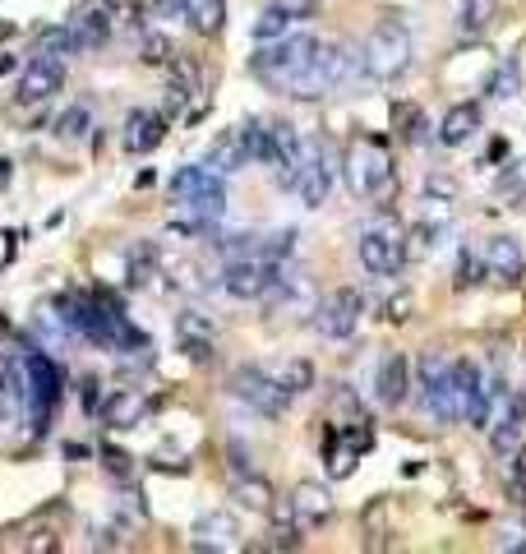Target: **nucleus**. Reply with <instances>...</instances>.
I'll return each mask as SVG.
<instances>
[{
  "label": "nucleus",
  "instance_id": "f03ea898",
  "mask_svg": "<svg viewBox=\"0 0 526 554\" xmlns=\"http://www.w3.org/2000/svg\"><path fill=\"white\" fill-rule=\"evenodd\" d=\"M360 70H365V79H374V84H397V79L411 70V33L402 19L383 14L379 24L370 28L365 47H360Z\"/></svg>",
  "mask_w": 526,
  "mask_h": 554
},
{
  "label": "nucleus",
  "instance_id": "393cba45",
  "mask_svg": "<svg viewBox=\"0 0 526 554\" xmlns=\"http://www.w3.org/2000/svg\"><path fill=\"white\" fill-rule=\"evenodd\" d=\"M37 56L70 61V56H84V51H79V42H74V28L70 24H56V28H42V33H37Z\"/></svg>",
  "mask_w": 526,
  "mask_h": 554
},
{
  "label": "nucleus",
  "instance_id": "423d86ee",
  "mask_svg": "<svg viewBox=\"0 0 526 554\" xmlns=\"http://www.w3.org/2000/svg\"><path fill=\"white\" fill-rule=\"evenodd\" d=\"M171 199L194 213V222H217V217L227 213V176H217L213 167H180L171 176Z\"/></svg>",
  "mask_w": 526,
  "mask_h": 554
},
{
  "label": "nucleus",
  "instance_id": "9d476101",
  "mask_svg": "<svg viewBox=\"0 0 526 554\" xmlns=\"http://www.w3.org/2000/svg\"><path fill=\"white\" fill-rule=\"evenodd\" d=\"M227 388H231V398H240L245 407L259 411V416H282V411L291 407V393L277 384L273 374H263L259 365H240Z\"/></svg>",
  "mask_w": 526,
  "mask_h": 554
},
{
  "label": "nucleus",
  "instance_id": "ddd939ff",
  "mask_svg": "<svg viewBox=\"0 0 526 554\" xmlns=\"http://www.w3.org/2000/svg\"><path fill=\"white\" fill-rule=\"evenodd\" d=\"M65 84V61L56 56H37L24 74H19V84H14V102L19 107H37V102H51Z\"/></svg>",
  "mask_w": 526,
  "mask_h": 554
},
{
  "label": "nucleus",
  "instance_id": "2eb2a0df",
  "mask_svg": "<svg viewBox=\"0 0 526 554\" xmlns=\"http://www.w3.org/2000/svg\"><path fill=\"white\" fill-rule=\"evenodd\" d=\"M374 398L393 411L411 398V361L402 351H388L379 361V370H374Z\"/></svg>",
  "mask_w": 526,
  "mask_h": 554
},
{
  "label": "nucleus",
  "instance_id": "b1692460",
  "mask_svg": "<svg viewBox=\"0 0 526 554\" xmlns=\"http://www.w3.org/2000/svg\"><path fill=\"white\" fill-rule=\"evenodd\" d=\"M273 485L263 481L259 471H254V476H236V504L240 508H250V513H268V508H273Z\"/></svg>",
  "mask_w": 526,
  "mask_h": 554
},
{
  "label": "nucleus",
  "instance_id": "c03bdc74",
  "mask_svg": "<svg viewBox=\"0 0 526 554\" xmlns=\"http://www.w3.org/2000/svg\"><path fill=\"white\" fill-rule=\"evenodd\" d=\"M388 319H393V324L411 319V296H397V301H388Z\"/></svg>",
  "mask_w": 526,
  "mask_h": 554
},
{
  "label": "nucleus",
  "instance_id": "c756f323",
  "mask_svg": "<svg viewBox=\"0 0 526 554\" xmlns=\"http://www.w3.org/2000/svg\"><path fill=\"white\" fill-rule=\"evenodd\" d=\"M259 254L263 259H273V264H287L291 254H296V231H273V236H259Z\"/></svg>",
  "mask_w": 526,
  "mask_h": 554
},
{
  "label": "nucleus",
  "instance_id": "a211bd4d",
  "mask_svg": "<svg viewBox=\"0 0 526 554\" xmlns=\"http://www.w3.org/2000/svg\"><path fill=\"white\" fill-rule=\"evenodd\" d=\"M291 513H296V527L300 531L323 527V522L333 518V494L323 490L319 481H300L296 490H291Z\"/></svg>",
  "mask_w": 526,
  "mask_h": 554
},
{
  "label": "nucleus",
  "instance_id": "58836bf2",
  "mask_svg": "<svg viewBox=\"0 0 526 554\" xmlns=\"http://www.w3.org/2000/svg\"><path fill=\"white\" fill-rule=\"evenodd\" d=\"M157 19H185L190 24V0H153Z\"/></svg>",
  "mask_w": 526,
  "mask_h": 554
},
{
  "label": "nucleus",
  "instance_id": "4468645a",
  "mask_svg": "<svg viewBox=\"0 0 526 554\" xmlns=\"http://www.w3.org/2000/svg\"><path fill=\"white\" fill-rule=\"evenodd\" d=\"M522 425H526V393L522 388H508L499 398V416H494V430H490V448L499 458H508L522 444Z\"/></svg>",
  "mask_w": 526,
  "mask_h": 554
},
{
  "label": "nucleus",
  "instance_id": "473e14b6",
  "mask_svg": "<svg viewBox=\"0 0 526 554\" xmlns=\"http://www.w3.org/2000/svg\"><path fill=\"white\" fill-rule=\"evenodd\" d=\"M139 61H144V65H171V61H176V47H171V37L148 33L144 42H139Z\"/></svg>",
  "mask_w": 526,
  "mask_h": 554
},
{
  "label": "nucleus",
  "instance_id": "4be33fe9",
  "mask_svg": "<svg viewBox=\"0 0 526 554\" xmlns=\"http://www.w3.org/2000/svg\"><path fill=\"white\" fill-rule=\"evenodd\" d=\"M245 162H250V153H245V139H240V130L217 134L213 148H208V157H204V167H213L217 176H231V171H240Z\"/></svg>",
  "mask_w": 526,
  "mask_h": 554
},
{
  "label": "nucleus",
  "instance_id": "dca6fc26",
  "mask_svg": "<svg viewBox=\"0 0 526 554\" xmlns=\"http://www.w3.org/2000/svg\"><path fill=\"white\" fill-rule=\"evenodd\" d=\"M522 273H526L522 245H517L513 236H490V245H485V277L499 282V287H517Z\"/></svg>",
  "mask_w": 526,
  "mask_h": 554
},
{
  "label": "nucleus",
  "instance_id": "a19ab883",
  "mask_svg": "<svg viewBox=\"0 0 526 554\" xmlns=\"http://www.w3.org/2000/svg\"><path fill=\"white\" fill-rule=\"evenodd\" d=\"M102 458H107L111 476H130V471H134V458H130V453H120V448H102Z\"/></svg>",
  "mask_w": 526,
  "mask_h": 554
},
{
  "label": "nucleus",
  "instance_id": "f257e3e1",
  "mask_svg": "<svg viewBox=\"0 0 526 554\" xmlns=\"http://www.w3.org/2000/svg\"><path fill=\"white\" fill-rule=\"evenodd\" d=\"M347 167V185L356 199H374V204H388L397 194V167H393V148L383 134H360L356 144L342 157Z\"/></svg>",
  "mask_w": 526,
  "mask_h": 554
},
{
  "label": "nucleus",
  "instance_id": "2f4dec72",
  "mask_svg": "<svg viewBox=\"0 0 526 554\" xmlns=\"http://www.w3.org/2000/svg\"><path fill=\"white\" fill-rule=\"evenodd\" d=\"M480 282H485V254L462 250V259H457V277H453V287H457V291H467V287H480Z\"/></svg>",
  "mask_w": 526,
  "mask_h": 554
},
{
  "label": "nucleus",
  "instance_id": "0eeeda50",
  "mask_svg": "<svg viewBox=\"0 0 526 554\" xmlns=\"http://www.w3.org/2000/svg\"><path fill=\"white\" fill-rule=\"evenodd\" d=\"M420 374V407L430 411L439 425H457L462 411H457V388H453V361H443L439 351H425L416 361Z\"/></svg>",
  "mask_w": 526,
  "mask_h": 554
},
{
  "label": "nucleus",
  "instance_id": "1a4fd4ad",
  "mask_svg": "<svg viewBox=\"0 0 526 554\" xmlns=\"http://www.w3.org/2000/svg\"><path fill=\"white\" fill-rule=\"evenodd\" d=\"M277 277H282V264L263 259V254H245V259H227V268H222V291L236 296V301H263V296L277 287Z\"/></svg>",
  "mask_w": 526,
  "mask_h": 554
},
{
  "label": "nucleus",
  "instance_id": "6e6552de",
  "mask_svg": "<svg viewBox=\"0 0 526 554\" xmlns=\"http://www.w3.org/2000/svg\"><path fill=\"white\" fill-rule=\"evenodd\" d=\"M333 181H337L333 153H328L323 139H310V144L300 148V167H296L291 190L300 194V204H305V208H323V204H328V194H333Z\"/></svg>",
  "mask_w": 526,
  "mask_h": 554
},
{
  "label": "nucleus",
  "instance_id": "f704fd0d",
  "mask_svg": "<svg viewBox=\"0 0 526 554\" xmlns=\"http://www.w3.org/2000/svg\"><path fill=\"white\" fill-rule=\"evenodd\" d=\"M508 490L526 508V448H513V467H508Z\"/></svg>",
  "mask_w": 526,
  "mask_h": 554
},
{
  "label": "nucleus",
  "instance_id": "39448f33",
  "mask_svg": "<svg viewBox=\"0 0 526 554\" xmlns=\"http://www.w3.org/2000/svg\"><path fill=\"white\" fill-rule=\"evenodd\" d=\"M360 264L370 268L374 277H393L402 273V264H407V227L397 222L393 213H374L365 227H360Z\"/></svg>",
  "mask_w": 526,
  "mask_h": 554
},
{
  "label": "nucleus",
  "instance_id": "cd10ccee",
  "mask_svg": "<svg viewBox=\"0 0 526 554\" xmlns=\"http://www.w3.org/2000/svg\"><path fill=\"white\" fill-rule=\"evenodd\" d=\"M296 24L287 10H277V5H268V10L254 19V42H277V37H287V28Z\"/></svg>",
  "mask_w": 526,
  "mask_h": 554
},
{
  "label": "nucleus",
  "instance_id": "aec40b11",
  "mask_svg": "<svg viewBox=\"0 0 526 554\" xmlns=\"http://www.w3.org/2000/svg\"><path fill=\"white\" fill-rule=\"evenodd\" d=\"M236 518L231 513H204V518L194 522V550H236Z\"/></svg>",
  "mask_w": 526,
  "mask_h": 554
},
{
  "label": "nucleus",
  "instance_id": "a878e982",
  "mask_svg": "<svg viewBox=\"0 0 526 554\" xmlns=\"http://www.w3.org/2000/svg\"><path fill=\"white\" fill-rule=\"evenodd\" d=\"M222 19H227V0H190V28L194 33H222Z\"/></svg>",
  "mask_w": 526,
  "mask_h": 554
},
{
  "label": "nucleus",
  "instance_id": "bb28decb",
  "mask_svg": "<svg viewBox=\"0 0 526 554\" xmlns=\"http://www.w3.org/2000/svg\"><path fill=\"white\" fill-rule=\"evenodd\" d=\"M273 379L287 388L291 398H300V393H310V388H314V365L310 361H287L282 370L273 374Z\"/></svg>",
  "mask_w": 526,
  "mask_h": 554
},
{
  "label": "nucleus",
  "instance_id": "7ed1b4c3",
  "mask_svg": "<svg viewBox=\"0 0 526 554\" xmlns=\"http://www.w3.org/2000/svg\"><path fill=\"white\" fill-rule=\"evenodd\" d=\"M360 70V51H351L347 42H319L310 56V65L291 79L287 97H300V102H319V97L337 93L347 84L351 74Z\"/></svg>",
  "mask_w": 526,
  "mask_h": 554
},
{
  "label": "nucleus",
  "instance_id": "37998d69",
  "mask_svg": "<svg viewBox=\"0 0 526 554\" xmlns=\"http://www.w3.org/2000/svg\"><path fill=\"white\" fill-rule=\"evenodd\" d=\"M79 10L102 14V19H116V0H79Z\"/></svg>",
  "mask_w": 526,
  "mask_h": 554
},
{
  "label": "nucleus",
  "instance_id": "e433bc0d",
  "mask_svg": "<svg viewBox=\"0 0 526 554\" xmlns=\"http://www.w3.org/2000/svg\"><path fill=\"white\" fill-rule=\"evenodd\" d=\"M180 338H213V319H199V314H180Z\"/></svg>",
  "mask_w": 526,
  "mask_h": 554
},
{
  "label": "nucleus",
  "instance_id": "5701e85b",
  "mask_svg": "<svg viewBox=\"0 0 526 554\" xmlns=\"http://www.w3.org/2000/svg\"><path fill=\"white\" fill-rule=\"evenodd\" d=\"M70 28H74V42H79V51L107 47V37H111V19H102V14H88V10H74Z\"/></svg>",
  "mask_w": 526,
  "mask_h": 554
},
{
  "label": "nucleus",
  "instance_id": "7c9ffc66",
  "mask_svg": "<svg viewBox=\"0 0 526 554\" xmlns=\"http://www.w3.org/2000/svg\"><path fill=\"white\" fill-rule=\"evenodd\" d=\"M457 28L471 37H480L490 28V0H462V14H457Z\"/></svg>",
  "mask_w": 526,
  "mask_h": 554
},
{
  "label": "nucleus",
  "instance_id": "c9c22d12",
  "mask_svg": "<svg viewBox=\"0 0 526 554\" xmlns=\"http://www.w3.org/2000/svg\"><path fill=\"white\" fill-rule=\"evenodd\" d=\"M227 462H231V476H254V471H259V467H254V458L245 453V444H236V439L227 444Z\"/></svg>",
  "mask_w": 526,
  "mask_h": 554
},
{
  "label": "nucleus",
  "instance_id": "4c0bfd02",
  "mask_svg": "<svg viewBox=\"0 0 526 554\" xmlns=\"http://www.w3.org/2000/svg\"><path fill=\"white\" fill-rule=\"evenodd\" d=\"M79 402H84L88 416H93V411H102V379H93V374H88L84 384H79Z\"/></svg>",
  "mask_w": 526,
  "mask_h": 554
},
{
  "label": "nucleus",
  "instance_id": "a18cd8bd",
  "mask_svg": "<svg viewBox=\"0 0 526 554\" xmlns=\"http://www.w3.org/2000/svg\"><path fill=\"white\" fill-rule=\"evenodd\" d=\"M14 171V162H5V157H0V181H5V176H10Z\"/></svg>",
  "mask_w": 526,
  "mask_h": 554
},
{
  "label": "nucleus",
  "instance_id": "79ce46f5",
  "mask_svg": "<svg viewBox=\"0 0 526 554\" xmlns=\"http://www.w3.org/2000/svg\"><path fill=\"white\" fill-rule=\"evenodd\" d=\"M273 5H277V10H287L291 19H310L319 0H273Z\"/></svg>",
  "mask_w": 526,
  "mask_h": 554
},
{
  "label": "nucleus",
  "instance_id": "f3484780",
  "mask_svg": "<svg viewBox=\"0 0 526 554\" xmlns=\"http://www.w3.org/2000/svg\"><path fill=\"white\" fill-rule=\"evenodd\" d=\"M162 139H167V116L162 111L139 107L125 116V130H120V148L125 153H153Z\"/></svg>",
  "mask_w": 526,
  "mask_h": 554
},
{
  "label": "nucleus",
  "instance_id": "9b49d317",
  "mask_svg": "<svg viewBox=\"0 0 526 554\" xmlns=\"http://www.w3.org/2000/svg\"><path fill=\"white\" fill-rule=\"evenodd\" d=\"M360 314H365V296H360L356 287H337V291H328V296L314 305V333H319V338L342 342V338L356 333Z\"/></svg>",
  "mask_w": 526,
  "mask_h": 554
},
{
  "label": "nucleus",
  "instance_id": "72a5a7b5",
  "mask_svg": "<svg viewBox=\"0 0 526 554\" xmlns=\"http://www.w3.org/2000/svg\"><path fill=\"white\" fill-rule=\"evenodd\" d=\"M517 88H522V70H517V61H503L490 79V97L503 102V97H517Z\"/></svg>",
  "mask_w": 526,
  "mask_h": 554
},
{
  "label": "nucleus",
  "instance_id": "412c9836",
  "mask_svg": "<svg viewBox=\"0 0 526 554\" xmlns=\"http://www.w3.org/2000/svg\"><path fill=\"white\" fill-rule=\"evenodd\" d=\"M476 130H480V107L476 102H457V107H448V116L439 121V144L462 148V144H471Z\"/></svg>",
  "mask_w": 526,
  "mask_h": 554
},
{
  "label": "nucleus",
  "instance_id": "c85d7f7f",
  "mask_svg": "<svg viewBox=\"0 0 526 554\" xmlns=\"http://www.w3.org/2000/svg\"><path fill=\"white\" fill-rule=\"evenodd\" d=\"M88 130H93V111H88V107H70V111H60V121H56V139L74 144V139H84Z\"/></svg>",
  "mask_w": 526,
  "mask_h": 554
},
{
  "label": "nucleus",
  "instance_id": "ea45409f",
  "mask_svg": "<svg viewBox=\"0 0 526 554\" xmlns=\"http://www.w3.org/2000/svg\"><path fill=\"white\" fill-rule=\"evenodd\" d=\"M180 347H185V356L199 365L213 361V338H180Z\"/></svg>",
  "mask_w": 526,
  "mask_h": 554
},
{
  "label": "nucleus",
  "instance_id": "20e7f679",
  "mask_svg": "<svg viewBox=\"0 0 526 554\" xmlns=\"http://www.w3.org/2000/svg\"><path fill=\"white\" fill-rule=\"evenodd\" d=\"M314 47H319L314 33H287V37H277V42H259V51L250 56V70H254V79L268 84L273 93H287L291 79L310 65Z\"/></svg>",
  "mask_w": 526,
  "mask_h": 554
},
{
  "label": "nucleus",
  "instance_id": "f8f14e48",
  "mask_svg": "<svg viewBox=\"0 0 526 554\" xmlns=\"http://www.w3.org/2000/svg\"><path fill=\"white\" fill-rule=\"evenodd\" d=\"M24 361H28V411H33V430H42L47 416H56V407H60L65 374H60V365L51 361V356H42V351H28Z\"/></svg>",
  "mask_w": 526,
  "mask_h": 554
},
{
  "label": "nucleus",
  "instance_id": "6ab92c4d",
  "mask_svg": "<svg viewBox=\"0 0 526 554\" xmlns=\"http://www.w3.org/2000/svg\"><path fill=\"white\" fill-rule=\"evenodd\" d=\"M148 407H153V402H148L139 388H116V393L102 402V425H107V430H134V425L148 416Z\"/></svg>",
  "mask_w": 526,
  "mask_h": 554
}]
</instances>
